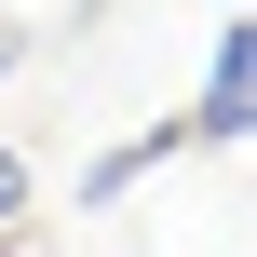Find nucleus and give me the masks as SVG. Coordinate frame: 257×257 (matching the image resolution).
<instances>
[{
	"label": "nucleus",
	"instance_id": "2",
	"mask_svg": "<svg viewBox=\"0 0 257 257\" xmlns=\"http://www.w3.org/2000/svg\"><path fill=\"white\" fill-rule=\"evenodd\" d=\"M14 230H27V149L0 136V244H14Z\"/></svg>",
	"mask_w": 257,
	"mask_h": 257
},
{
	"label": "nucleus",
	"instance_id": "3",
	"mask_svg": "<svg viewBox=\"0 0 257 257\" xmlns=\"http://www.w3.org/2000/svg\"><path fill=\"white\" fill-rule=\"evenodd\" d=\"M0 81H14V27H0Z\"/></svg>",
	"mask_w": 257,
	"mask_h": 257
},
{
	"label": "nucleus",
	"instance_id": "1",
	"mask_svg": "<svg viewBox=\"0 0 257 257\" xmlns=\"http://www.w3.org/2000/svg\"><path fill=\"white\" fill-rule=\"evenodd\" d=\"M190 136H203V149H244L257 136V14L217 27V68H203V95H190Z\"/></svg>",
	"mask_w": 257,
	"mask_h": 257
},
{
	"label": "nucleus",
	"instance_id": "4",
	"mask_svg": "<svg viewBox=\"0 0 257 257\" xmlns=\"http://www.w3.org/2000/svg\"><path fill=\"white\" fill-rule=\"evenodd\" d=\"M230 14H257V0H230Z\"/></svg>",
	"mask_w": 257,
	"mask_h": 257
}]
</instances>
